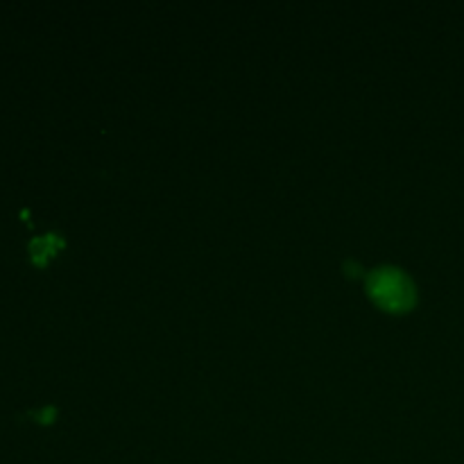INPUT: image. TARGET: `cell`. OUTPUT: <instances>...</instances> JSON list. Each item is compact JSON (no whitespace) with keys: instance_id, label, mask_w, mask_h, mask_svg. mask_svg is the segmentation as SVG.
I'll list each match as a JSON object with an SVG mask.
<instances>
[{"instance_id":"obj_1","label":"cell","mask_w":464,"mask_h":464,"mask_svg":"<svg viewBox=\"0 0 464 464\" xmlns=\"http://www.w3.org/2000/svg\"><path fill=\"white\" fill-rule=\"evenodd\" d=\"M367 295L376 306L390 313H406L417 302L415 284L397 267H379L372 272L367 276Z\"/></svg>"},{"instance_id":"obj_2","label":"cell","mask_w":464,"mask_h":464,"mask_svg":"<svg viewBox=\"0 0 464 464\" xmlns=\"http://www.w3.org/2000/svg\"><path fill=\"white\" fill-rule=\"evenodd\" d=\"M57 247H63V240L57 238L54 234L44 236V238H34L30 243L32 261H34L36 266H45V258H48L50 254H54V249Z\"/></svg>"},{"instance_id":"obj_3","label":"cell","mask_w":464,"mask_h":464,"mask_svg":"<svg viewBox=\"0 0 464 464\" xmlns=\"http://www.w3.org/2000/svg\"><path fill=\"white\" fill-rule=\"evenodd\" d=\"M48 415H54V408H45L44 412H39V421H50Z\"/></svg>"}]
</instances>
